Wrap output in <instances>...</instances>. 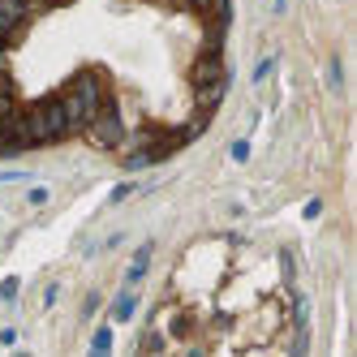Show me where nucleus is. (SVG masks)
Returning <instances> with one entry per match:
<instances>
[{
    "label": "nucleus",
    "instance_id": "obj_1",
    "mask_svg": "<svg viewBox=\"0 0 357 357\" xmlns=\"http://www.w3.org/2000/svg\"><path fill=\"white\" fill-rule=\"evenodd\" d=\"M61 104L69 116V130H86L91 116L104 108V82H99V73H78L69 82V91L61 95Z\"/></svg>",
    "mask_w": 357,
    "mask_h": 357
},
{
    "label": "nucleus",
    "instance_id": "obj_2",
    "mask_svg": "<svg viewBox=\"0 0 357 357\" xmlns=\"http://www.w3.org/2000/svg\"><path fill=\"white\" fill-rule=\"evenodd\" d=\"M26 130H31V142H35V146H43V142H61L65 134H73L61 99H43V104H35V108L26 112Z\"/></svg>",
    "mask_w": 357,
    "mask_h": 357
},
{
    "label": "nucleus",
    "instance_id": "obj_3",
    "mask_svg": "<svg viewBox=\"0 0 357 357\" xmlns=\"http://www.w3.org/2000/svg\"><path fill=\"white\" fill-rule=\"evenodd\" d=\"M86 134H91V142H95V146H104V151H112V146H121V142H125V125H121V112L108 104V99H104V108H99V112L91 116Z\"/></svg>",
    "mask_w": 357,
    "mask_h": 357
},
{
    "label": "nucleus",
    "instance_id": "obj_4",
    "mask_svg": "<svg viewBox=\"0 0 357 357\" xmlns=\"http://www.w3.org/2000/svg\"><path fill=\"white\" fill-rule=\"evenodd\" d=\"M224 78V61H220V47H207L198 61H194V69H190V82L194 86H207V82H220Z\"/></svg>",
    "mask_w": 357,
    "mask_h": 357
},
{
    "label": "nucleus",
    "instance_id": "obj_5",
    "mask_svg": "<svg viewBox=\"0 0 357 357\" xmlns=\"http://www.w3.org/2000/svg\"><path fill=\"white\" fill-rule=\"evenodd\" d=\"M26 5H17V0H0V39H9L22 22H26Z\"/></svg>",
    "mask_w": 357,
    "mask_h": 357
},
{
    "label": "nucleus",
    "instance_id": "obj_6",
    "mask_svg": "<svg viewBox=\"0 0 357 357\" xmlns=\"http://www.w3.org/2000/svg\"><path fill=\"white\" fill-rule=\"evenodd\" d=\"M224 91H228V78H220V82H207V86H194V99H198V112H211L220 99H224Z\"/></svg>",
    "mask_w": 357,
    "mask_h": 357
},
{
    "label": "nucleus",
    "instance_id": "obj_7",
    "mask_svg": "<svg viewBox=\"0 0 357 357\" xmlns=\"http://www.w3.org/2000/svg\"><path fill=\"white\" fill-rule=\"evenodd\" d=\"M146 267H151V245H142V250L134 254V263H130V271H125V289H134L138 280L146 275Z\"/></svg>",
    "mask_w": 357,
    "mask_h": 357
},
{
    "label": "nucleus",
    "instance_id": "obj_8",
    "mask_svg": "<svg viewBox=\"0 0 357 357\" xmlns=\"http://www.w3.org/2000/svg\"><path fill=\"white\" fill-rule=\"evenodd\" d=\"M134 305H138V297H134V289H125L116 301H112V319L116 323H125V319H134Z\"/></svg>",
    "mask_w": 357,
    "mask_h": 357
},
{
    "label": "nucleus",
    "instance_id": "obj_9",
    "mask_svg": "<svg viewBox=\"0 0 357 357\" xmlns=\"http://www.w3.org/2000/svg\"><path fill=\"white\" fill-rule=\"evenodd\" d=\"M327 86L331 91H344V65H340V56L327 61Z\"/></svg>",
    "mask_w": 357,
    "mask_h": 357
},
{
    "label": "nucleus",
    "instance_id": "obj_10",
    "mask_svg": "<svg viewBox=\"0 0 357 357\" xmlns=\"http://www.w3.org/2000/svg\"><path fill=\"white\" fill-rule=\"evenodd\" d=\"M91 349H95V353H108V349H112V327H99L95 336H91Z\"/></svg>",
    "mask_w": 357,
    "mask_h": 357
},
{
    "label": "nucleus",
    "instance_id": "obj_11",
    "mask_svg": "<svg viewBox=\"0 0 357 357\" xmlns=\"http://www.w3.org/2000/svg\"><path fill=\"white\" fill-rule=\"evenodd\" d=\"M138 349H146V353H160V349H164V336H160V331H146V336L138 340Z\"/></svg>",
    "mask_w": 357,
    "mask_h": 357
},
{
    "label": "nucleus",
    "instance_id": "obj_12",
    "mask_svg": "<svg viewBox=\"0 0 357 357\" xmlns=\"http://www.w3.org/2000/svg\"><path fill=\"white\" fill-rule=\"evenodd\" d=\"M233 160H237V164H245V160H250V142H245V138H237V142H233Z\"/></svg>",
    "mask_w": 357,
    "mask_h": 357
},
{
    "label": "nucleus",
    "instance_id": "obj_13",
    "mask_svg": "<svg viewBox=\"0 0 357 357\" xmlns=\"http://www.w3.org/2000/svg\"><path fill=\"white\" fill-rule=\"evenodd\" d=\"M271 69H275V56H267V61H263L259 69H254V82H263V78H267V73H271Z\"/></svg>",
    "mask_w": 357,
    "mask_h": 357
},
{
    "label": "nucleus",
    "instance_id": "obj_14",
    "mask_svg": "<svg viewBox=\"0 0 357 357\" xmlns=\"http://www.w3.org/2000/svg\"><path fill=\"white\" fill-rule=\"evenodd\" d=\"M26 198H31V202H35V207H43V202H47V190H43V185H35V190H31V194H26Z\"/></svg>",
    "mask_w": 357,
    "mask_h": 357
},
{
    "label": "nucleus",
    "instance_id": "obj_15",
    "mask_svg": "<svg viewBox=\"0 0 357 357\" xmlns=\"http://www.w3.org/2000/svg\"><path fill=\"white\" fill-rule=\"evenodd\" d=\"M0 297H5V301L17 297V280H5V284H0Z\"/></svg>",
    "mask_w": 357,
    "mask_h": 357
},
{
    "label": "nucleus",
    "instance_id": "obj_16",
    "mask_svg": "<svg viewBox=\"0 0 357 357\" xmlns=\"http://www.w3.org/2000/svg\"><path fill=\"white\" fill-rule=\"evenodd\" d=\"M185 5H190V9H198V13H211V9H215L211 0H185Z\"/></svg>",
    "mask_w": 357,
    "mask_h": 357
},
{
    "label": "nucleus",
    "instance_id": "obj_17",
    "mask_svg": "<svg viewBox=\"0 0 357 357\" xmlns=\"http://www.w3.org/2000/svg\"><path fill=\"white\" fill-rule=\"evenodd\" d=\"M319 211H323V202H319V198H310V202H305V220H314Z\"/></svg>",
    "mask_w": 357,
    "mask_h": 357
},
{
    "label": "nucleus",
    "instance_id": "obj_18",
    "mask_svg": "<svg viewBox=\"0 0 357 357\" xmlns=\"http://www.w3.org/2000/svg\"><path fill=\"white\" fill-rule=\"evenodd\" d=\"M5 181H26V172H17V168L13 172H0V185H5Z\"/></svg>",
    "mask_w": 357,
    "mask_h": 357
},
{
    "label": "nucleus",
    "instance_id": "obj_19",
    "mask_svg": "<svg viewBox=\"0 0 357 357\" xmlns=\"http://www.w3.org/2000/svg\"><path fill=\"white\" fill-rule=\"evenodd\" d=\"M130 194H134V185H116V190H112V202H121V198H130Z\"/></svg>",
    "mask_w": 357,
    "mask_h": 357
},
{
    "label": "nucleus",
    "instance_id": "obj_20",
    "mask_svg": "<svg viewBox=\"0 0 357 357\" xmlns=\"http://www.w3.org/2000/svg\"><path fill=\"white\" fill-rule=\"evenodd\" d=\"M17 5H26V9H39V5H47V0H17Z\"/></svg>",
    "mask_w": 357,
    "mask_h": 357
},
{
    "label": "nucleus",
    "instance_id": "obj_21",
    "mask_svg": "<svg viewBox=\"0 0 357 357\" xmlns=\"http://www.w3.org/2000/svg\"><path fill=\"white\" fill-rule=\"evenodd\" d=\"M271 9H275V13H284V9H289V0H271Z\"/></svg>",
    "mask_w": 357,
    "mask_h": 357
},
{
    "label": "nucleus",
    "instance_id": "obj_22",
    "mask_svg": "<svg viewBox=\"0 0 357 357\" xmlns=\"http://www.w3.org/2000/svg\"><path fill=\"white\" fill-rule=\"evenodd\" d=\"M0 47H5V39H0Z\"/></svg>",
    "mask_w": 357,
    "mask_h": 357
}]
</instances>
